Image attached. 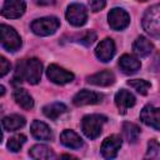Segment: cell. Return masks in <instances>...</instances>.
<instances>
[{
    "label": "cell",
    "instance_id": "cell-34",
    "mask_svg": "<svg viewBox=\"0 0 160 160\" xmlns=\"http://www.w3.org/2000/svg\"><path fill=\"white\" fill-rule=\"evenodd\" d=\"M138 1H148V0H138Z\"/></svg>",
    "mask_w": 160,
    "mask_h": 160
},
{
    "label": "cell",
    "instance_id": "cell-18",
    "mask_svg": "<svg viewBox=\"0 0 160 160\" xmlns=\"http://www.w3.org/2000/svg\"><path fill=\"white\" fill-rule=\"evenodd\" d=\"M60 142L64 145V146H66V148H69V149H80L82 145H84V142H82V139L75 132V131H72V130H69V129H66V130H64L61 134H60Z\"/></svg>",
    "mask_w": 160,
    "mask_h": 160
},
{
    "label": "cell",
    "instance_id": "cell-9",
    "mask_svg": "<svg viewBox=\"0 0 160 160\" xmlns=\"http://www.w3.org/2000/svg\"><path fill=\"white\" fill-rule=\"evenodd\" d=\"M26 4L24 0H5L1 8V15L6 19H18L24 15Z\"/></svg>",
    "mask_w": 160,
    "mask_h": 160
},
{
    "label": "cell",
    "instance_id": "cell-15",
    "mask_svg": "<svg viewBox=\"0 0 160 160\" xmlns=\"http://www.w3.org/2000/svg\"><path fill=\"white\" fill-rule=\"evenodd\" d=\"M119 68H120V70H121L124 74L131 75V74H135L138 70H140L141 62H140V60H138V58H135L134 55L124 54V55L119 59Z\"/></svg>",
    "mask_w": 160,
    "mask_h": 160
},
{
    "label": "cell",
    "instance_id": "cell-27",
    "mask_svg": "<svg viewBox=\"0 0 160 160\" xmlns=\"http://www.w3.org/2000/svg\"><path fill=\"white\" fill-rule=\"evenodd\" d=\"M145 158H150V159H158L159 158V142L155 139L149 140L148 142V151Z\"/></svg>",
    "mask_w": 160,
    "mask_h": 160
},
{
    "label": "cell",
    "instance_id": "cell-10",
    "mask_svg": "<svg viewBox=\"0 0 160 160\" xmlns=\"http://www.w3.org/2000/svg\"><path fill=\"white\" fill-rule=\"evenodd\" d=\"M121 144H122V140L119 135H110L108 136L102 144H101V148H100V152L102 155V158L105 159H114L116 158L120 148H121Z\"/></svg>",
    "mask_w": 160,
    "mask_h": 160
},
{
    "label": "cell",
    "instance_id": "cell-17",
    "mask_svg": "<svg viewBox=\"0 0 160 160\" xmlns=\"http://www.w3.org/2000/svg\"><path fill=\"white\" fill-rule=\"evenodd\" d=\"M30 132L38 140L48 141V140H50L52 138L51 129L45 122H42L40 120H34L31 122V125H30Z\"/></svg>",
    "mask_w": 160,
    "mask_h": 160
},
{
    "label": "cell",
    "instance_id": "cell-32",
    "mask_svg": "<svg viewBox=\"0 0 160 160\" xmlns=\"http://www.w3.org/2000/svg\"><path fill=\"white\" fill-rule=\"evenodd\" d=\"M4 94H5V86L0 85V96H2Z\"/></svg>",
    "mask_w": 160,
    "mask_h": 160
},
{
    "label": "cell",
    "instance_id": "cell-20",
    "mask_svg": "<svg viewBox=\"0 0 160 160\" xmlns=\"http://www.w3.org/2000/svg\"><path fill=\"white\" fill-rule=\"evenodd\" d=\"M29 155L32 159H36V160H50V159H54L55 158L54 151L49 146H46L44 144H36V145H34L29 150Z\"/></svg>",
    "mask_w": 160,
    "mask_h": 160
},
{
    "label": "cell",
    "instance_id": "cell-7",
    "mask_svg": "<svg viewBox=\"0 0 160 160\" xmlns=\"http://www.w3.org/2000/svg\"><path fill=\"white\" fill-rule=\"evenodd\" d=\"M108 22L112 30L120 31L129 26L130 24V15L121 8H114L108 14Z\"/></svg>",
    "mask_w": 160,
    "mask_h": 160
},
{
    "label": "cell",
    "instance_id": "cell-29",
    "mask_svg": "<svg viewBox=\"0 0 160 160\" xmlns=\"http://www.w3.org/2000/svg\"><path fill=\"white\" fill-rule=\"evenodd\" d=\"M95 40H96V34H95L94 31L89 30V31H86V32L80 38L79 41H80L81 44H84L85 46H90Z\"/></svg>",
    "mask_w": 160,
    "mask_h": 160
},
{
    "label": "cell",
    "instance_id": "cell-24",
    "mask_svg": "<svg viewBox=\"0 0 160 160\" xmlns=\"http://www.w3.org/2000/svg\"><path fill=\"white\" fill-rule=\"evenodd\" d=\"M122 135L128 142L135 144L140 136V128L134 122L125 121L122 124Z\"/></svg>",
    "mask_w": 160,
    "mask_h": 160
},
{
    "label": "cell",
    "instance_id": "cell-3",
    "mask_svg": "<svg viewBox=\"0 0 160 160\" xmlns=\"http://www.w3.org/2000/svg\"><path fill=\"white\" fill-rule=\"evenodd\" d=\"M142 28L152 38L160 36V5L155 4L150 6L142 16Z\"/></svg>",
    "mask_w": 160,
    "mask_h": 160
},
{
    "label": "cell",
    "instance_id": "cell-1",
    "mask_svg": "<svg viewBox=\"0 0 160 160\" xmlns=\"http://www.w3.org/2000/svg\"><path fill=\"white\" fill-rule=\"evenodd\" d=\"M42 62L38 58H30L18 61L14 80L28 81L31 85H36L41 79Z\"/></svg>",
    "mask_w": 160,
    "mask_h": 160
},
{
    "label": "cell",
    "instance_id": "cell-11",
    "mask_svg": "<svg viewBox=\"0 0 160 160\" xmlns=\"http://www.w3.org/2000/svg\"><path fill=\"white\" fill-rule=\"evenodd\" d=\"M104 99V95L100 92L90 91L86 89L80 90L74 98H72V104L75 106H85V105H94L101 102Z\"/></svg>",
    "mask_w": 160,
    "mask_h": 160
},
{
    "label": "cell",
    "instance_id": "cell-26",
    "mask_svg": "<svg viewBox=\"0 0 160 160\" xmlns=\"http://www.w3.org/2000/svg\"><path fill=\"white\" fill-rule=\"evenodd\" d=\"M128 85L131 86L134 90H136L139 94L141 95H146L149 89H150V82L146 81V80H142V79H134V80H129L128 81Z\"/></svg>",
    "mask_w": 160,
    "mask_h": 160
},
{
    "label": "cell",
    "instance_id": "cell-23",
    "mask_svg": "<svg viewBox=\"0 0 160 160\" xmlns=\"http://www.w3.org/2000/svg\"><path fill=\"white\" fill-rule=\"evenodd\" d=\"M26 120L24 116L19 115V114H12V115H8L2 119V126L5 130L8 131H16L19 129H21L25 125Z\"/></svg>",
    "mask_w": 160,
    "mask_h": 160
},
{
    "label": "cell",
    "instance_id": "cell-13",
    "mask_svg": "<svg viewBox=\"0 0 160 160\" xmlns=\"http://www.w3.org/2000/svg\"><path fill=\"white\" fill-rule=\"evenodd\" d=\"M115 51H116V49H115V42H114V40H112L111 38H105V39L101 40L100 44L96 46V49H95V55H96V58H98L100 61L108 62V61H110V60L114 58Z\"/></svg>",
    "mask_w": 160,
    "mask_h": 160
},
{
    "label": "cell",
    "instance_id": "cell-4",
    "mask_svg": "<svg viewBox=\"0 0 160 160\" xmlns=\"http://www.w3.org/2000/svg\"><path fill=\"white\" fill-rule=\"evenodd\" d=\"M0 44L1 46L10 52L18 51L21 48V38L18 31L6 24H0Z\"/></svg>",
    "mask_w": 160,
    "mask_h": 160
},
{
    "label": "cell",
    "instance_id": "cell-21",
    "mask_svg": "<svg viewBox=\"0 0 160 160\" xmlns=\"http://www.w3.org/2000/svg\"><path fill=\"white\" fill-rule=\"evenodd\" d=\"M14 100L24 110H30V109L34 108V100H32L31 95L25 89H21V88L15 89V91H14Z\"/></svg>",
    "mask_w": 160,
    "mask_h": 160
},
{
    "label": "cell",
    "instance_id": "cell-8",
    "mask_svg": "<svg viewBox=\"0 0 160 160\" xmlns=\"http://www.w3.org/2000/svg\"><path fill=\"white\" fill-rule=\"evenodd\" d=\"M46 76L50 81L58 85H65L69 84L74 80V74L65 70L64 68L56 65V64H50L46 69Z\"/></svg>",
    "mask_w": 160,
    "mask_h": 160
},
{
    "label": "cell",
    "instance_id": "cell-30",
    "mask_svg": "<svg viewBox=\"0 0 160 160\" xmlns=\"http://www.w3.org/2000/svg\"><path fill=\"white\" fill-rule=\"evenodd\" d=\"M106 5V0H89V6L90 10L94 12H98L100 10H102Z\"/></svg>",
    "mask_w": 160,
    "mask_h": 160
},
{
    "label": "cell",
    "instance_id": "cell-14",
    "mask_svg": "<svg viewBox=\"0 0 160 160\" xmlns=\"http://www.w3.org/2000/svg\"><path fill=\"white\" fill-rule=\"evenodd\" d=\"M135 96L125 89H121L115 94V105L119 109L120 114H125L130 108L135 105Z\"/></svg>",
    "mask_w": 160,
    "mask_h": 160
},
{
    "label": "cell",
    "instance_id": "cell-6",
    "mask_svg": "<svg viewBox=\"0 0 160 160\" xmlns=\"http://www.w3.org/2000/svg\"><path fill=\"white\" fill-rule=\"evenodd\" d=\"M66 20L72 26H82L88 20V10L80 2H72L68 6L66 10Z\"/></svg>",
    "mask_w": 160,
    "mask_h": 160
},
{
    "label": "cell",
    "instance_id": "cell-22",
    "mask_svg": "<svg viewBox=\"0 0 160 160\" xmlns=\"http://www.w3.org/2000/svg\"><path fill=\"white\" fill-rule=\"evenodd\" d=\"M68 111V108L65 104L62 102H51V104H48L42 108V112L44 115L50 119V120H56L59 119L64 112Z\"/></svg>",
    "mask_w": 160,
    "mask_h": 160
},
{
    "label": "cell",
    "instance_id": "cell-2",
    "mask_svg": "<svg viewBox=\"0 0 160 160\" xmlns=\"http://www.w3.org/2000/svg\"><path fill=\"white\" fill-rule=\"evenodd\" d=\"M108 121V118L105 115L100 114H90L85 115L81 120V129L85 136L90 140L96 139L102 130V125Z\"/></svg>",
    "mask_w": 160,
    "mask_h": 160
},
{
    "label": "cell",
    "instance_id": "cell-31",
    "mask_svg": "<svg viewBox=\"0 0 160 160\" xmlns=\"http://www.w3.org/2000/svg\"><path fill=\"white\" fill-rule=\"evenodd\" d=\"M34 2L39 6H50L56 2V0H34Z\"/></svg>",
    "mask_w": 160,
    "mask_h": 160
},
{
    "label": "cell",
    "instance_id": "cell-33",
    "mask_svg": "<svg viewBox=\"0 0 160 160\" xmlns=\"http://www.w3.org/2000/svg\"><path fill=\"white\" fill-rule=\"evenodd\" d=\"M1 141H2V132H1V130H0V144H1Z\"/></svg>",
    "mask_w": 160,
    "mask_h": 160
},
{
    "label": "cell",
    "instance_id": "cell-5",
    "mask_svg": "<svg viewBox=\"0 0 160 160\" xmlns=\"http://www.w3.org/2000/svg\"><path fill=\"white\" fill-rule=\"evenodd\" d=\"M60 26V20L56 16H45L31 22V30L38 36L52 35Z\"/></svg>",
    "mask_w": 160,
    "mask_h": 160
},
{
    "label": "cell",
    "instance_id": "cell-12",
    "mask_svg": "<svg viewBox=\"0 0 160 160\" xmlns=\"http://www.w3.org/2000/svg\"><path fill=\"white\" fill-rule=\"evenodd\" d=\"M140 120L148 125L151 126L155 130L160 129V111L158 108H155L151 104H148L142 108V110L140 111Z\"/></svg>",
    "mask_w": 160,
    "mask_h": 160
},
{
    "label": "cell",
    "instance_id": "cell-16",
    "mask_svg": "<svg viewBox=\"0 0 160 160\" xmlns=\"http://www.w3.org/2000/svg\"><path fill=\"white\" fill-rule=\"evenodd\" d=\"M86 81L96 86H110L115 82V75L110 70H102L86 78Z\"/></svg>",
    "mask_w": 160,
    "mask_h": 160
},
{
    "label": "cell",
    "instance_id": "cell-25",
    "mask_svg": "<svg viewBox=\"0 0 160 160\" xmlns=\"http://www.w3.org/2000/svg\"><path fill=\"white\" fill-rule=\"evenodd\" d=\"M26 141V136L24 134H16L14 136H11L9 140H8V149L11 151V152H18L20 151V149L22 148V145L25 144Z\"/></svg>",
    "mask_w": 160,
    "mask_h": 160
},
{
    "label": "cell",
    "instance_id": "cell-28",
    "mask_svg": "<svg viewBox=\"0 0 160 160\" xmlns=\"http://www.w3.org/2000/svg\"><path fill=\"white\" fill-rule=\"evenodd\" d=\"M10 69H11L10 61H9L5 56L0 55V78L8 75V74L10 72Z\"/></svg>",
    "mask_w": 160,
    "mask_h": 160
},
{
    "label": "cell",
    "instance_id": "cell-19",
    "mask_svg": "<svg viewBox=\"0 0 160 160\" xmlns=\"http://www.w3.org/2000/svg\"><path fill=\"white\" fill-rule=\"evenodd\" d=\"M132 50L138 56H142L144 58V56H149L152 52L154 45L148 38L139 36V38H136V40L132 44Z\"/></svg>",
    "mask_w": 160,
    "mask_h": 160
}]
</instances>
